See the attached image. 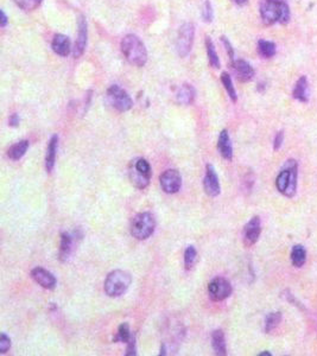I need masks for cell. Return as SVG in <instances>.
Here are the masks:
<instances>
[{"instance_id":"obj_38","label":"cell","mask_w":317,"mask_h":356,"mask_svg":"<svg viewBox=\"0 0 317 356\" xmlns=\"http://www.w3.org/2000/svg\"><path fill=\"white\" fill-rule=\"evenodd\" d=\"M6 24H7V17H6V14H5V12H4V11H0V27H6Z\"/></svg>"},{"instance_id":"obj_40","label":"cell","mask_w":317,"mask_h":356,"mask_svg":"<svg viewBox=\"0 0 317 356\" xmlns=\"http://www.w3.org/2000/svg\"><path fill=\"white\" fill-rule=\"evenodd\" d=\"M272 354H271L270 352H264V353H260L259 356H271Z\"/></svg>"},{"instance_id":"obj_25","label":"cell","mask_w":317,"mask_h":356,"mask_svg":"<svg viewBox=\"0 0 317 356\" xmlns=\"http://www.w3.org/2000/svg\"><path fill=\"white\" fill-rule=\"evenodd\" d=\"M206 48H207V54H208V59H209V63L213 68H220V59H219V55H217L216 50H215L214 47V43L211 41L209 37L206 38Z\"/></svg>"},{"instance_id":"obj_6","label":"cell","mask_w":317,"mask_h":356,"mask_svg":"<svg viewBox=\"0 0 317 356\" xmlns=\"http://www.w3.org/2000/svg\"><path fill=\"white\" fill-rule=\"evenodd\" d=\"M131 183L138 189H145L151 179V166L149 162L144 158L135 159L130 165L129 169Z\"/></svg>"},{"instance_id":"obj_11","label":"cell","mask_w":317,"mask_h":356,"mask_svg":"<svg viewBox=\"0 0 317 356\" xmlns=\"http://www.w3.org/2000/svg\"><path fill=\"white\" fill-rule=\"evenodd\" d=\"M260 233H262V222L259 216H253L243 229V244L247 247L253 246L258 241Z\"/></svg>"},{"instance_id":"obj_5","label":"cell","mask_w":317,"mask_h":356,"mask_svg":"<svg viewBox=\"0 0 317 356\" xmlns=\"http://www.w3.org/2000/svg\"><path fill=\"white\" fill-rule=\"evenodd\" d=\"M156 228L155 216L151 213H139L131 221V234L137 240H146L154 234Z\"/></svg>"},{"instance_id":"obj_21","label":"cell","mask_w":317,"mask_h":356,"mask_svg":"<svg viewBox=\"0 0 317 356\" xmlns=\"http://www.w3.org/2000/svg\"><path fill=\"white\" fill-rule=\"evenodd\" d=\"M211 346L216 355H226L227 354V347H226L225 334L222 330H215L211 334Z\"/></svg>"},{"instance_id":"obj_8","label":"cell","mask_w":317,"mask_h":356,"mask_svg":"<svg viewBox=\"0 0 317 356\" xmlns=\"http://www.w3.org/2000/svg\"><path fill=\"white\" fill-rule=\"evenodd\" d=\"M195 37V27L191 23H185L178 30V35L176 39V50L178 56L185 57L190 53L194 43Z\"/></svg>"},{"instance_id":"obj_4","label":"cell","mask_w":317,"mask_h":356,"mask_svg":"<svg viewBox=\"0 0 317 356\" xmlns=\"http://www.w3.org/2000/svg\"><path fill=\"white\" fill-rule=\"evenodd\" d=\"M131 283L132 277L129 272L123 270H115L107 275L104 289L106 295L109 297H120L127 291Z\"/></svg>"},{"instance_id":"obj_29","label":"cell","mask_w":317,"mask_h":356,"mask_svg":"<svg viewBox=\"0 0 317 356\" xmlns=\"http://www.w3.org/2000/svg\"><path fill=\"white\" fill-rule=\"evenodd\" d=\"M197 260V250L194 246H188L185 252V265L186 270L192 269Z\"/></svg>"},{"instance_id":"obj_33","label":"cell","mask_w":317,"mask_h":356,"mask_svg":"<svg viewBox=\"0 0 317 356\" xmlns=\"http://www.w3.org/2000/svg\"><path fill=\"white\" fill-rule=\"evenodd\" d=\"M10 348H11L10 337H8L5 332H2L1 336H0V353H1V354H5Z\"/></svg>"},{"instance_id":"obj_22","label":"cell","mask_w":317,"mask_h":356,"mask_svg":"<svg viewBox=\"0 0 317 356\" xmlns=\"http://www.w3.org/2000/svg\"><path fill=\"white\" fill-rule=\"evenodd\" d=\"M29 140H21L17 142V144L12 145L7 151L8 158L12 159V161H19L26 153L27 149H29Z\"/></svg>"},{"instance_id":"obj_31","label":"cell","mask_w":317,"mask_h":356,"mask_svg":"<svg viewBox=\"0 0 317 356\" xmlns=\"http://www.w3.org/2000/svg\"><path fill=\"white\" fill-rule=\"evenodd\" d=\"M15 2L22 8V10L33 11L35 8H37L39 6L42 0H15Z\"/></svg>"},{"instance_id":"obj_34","label":"cell","mask_w":317,"mask_h":356,"mask_svg":"<svg viewBox=\"0 0 317 356\" xmlns=\"http://www.w3.org/2000/svg\"><path fill=\"white\" fill-rule=\"evenodd\" d=\"M137 355V348H135V337L132 335L131 340L127 342L126 356H134Z\"/></svg>"},{"instance_id":"obj_13","label":"cell","mask_w":317,"mask_h":356,"mask_svg":"<svg viewBox=\"0 0 317 356\" xmlns=\"http://www.w3.org/2000/svg\"><path fill=\"white\" fill-rule=\"evenodd\" d=\"M31 278L38 285L47 290H53L56 286V278L52 272L42 267H36L31 271Z\"/></svg>"},{"instance_id":"obj_1","label":"cell","mask_w":317,"mask_h":356,"mask_svg":"<svg viewBox=\"0 0 317 356\" xmlns=\"http://www.w3.org/2000/svg\"><path fill=\"white\" fill-rule=\"evenodd\" d=\"M260 14L267 25H272L276 22L287 24L290 21V8L284 0H263Z\"/></svg>"},{"instance_id":"obj_17","label":"cell","mask_w":317,"mask_h":356,"mask_svg":"<svg viewBox=\"0 0 317 356\" xmlns=\"http://www.w3.org/2000/svg\"><path fill=\"white\" fill-rule=\"evenodd\" d=\"M52 48L55 54H57V55L62 57H67L70 54V50H72V48H70V39L67 36L58 33V35L53 37Z\"/></svg>"},{"instance_id":"obj_27","label":"cell","mask_w":317,"mask_h":356,"mask_svg":"<svg viewBox=\"0 0 317 356\" xmlns=\"http://www.w3.org/2000/svg\"><path fill=\"white\" fill-rule=\"evenodd\" d=\"M282 322V312H271L268 313L265 320V332H271L276 329Z\"/></svg>"},{"instance_id":"obj_26","label":"cell","mask_w":317,"mask_h":356,"mask_svg":"<svg viewBox=\"0 0 317 356\" xmlns=\"http://www.w3.org/2000/svg\"><path fill=\"white\" fill-rule=\"evenodd\" d=\"M258 53L264 58H270V57L276 55V44L272 42L260 39L258 42Z\"/></svg>"},{"instance_id":"obj_24","label":"cell","mask_w":317,"mask_h":356,"mask_svg":"<svg viewBox=\"0 0 317 356\" xmlns=\"http://www.w3.org/2000/svg\"><path fill=\"white\" fill-rule=\"evenodd\" d=\"M308 80L305 76H302L301 79L297 81V83L295 85V89H293V98L301 102H307L308 101Z\"/></svg>"},{"instance_id":"obj_18","label":"cell","mask_w":317,"mask_h":356,"mask_svg":"<svg viewBox=\"0 0 317 356\" xmlns=\"http://www.w3.org/2000/svg\"><path fill=\"white\" fill-rule=\"evenodd\" d=\"M57 149H58V137L55 135L52 137V139H50L49 145H48L47 157H45V169H47L48 172H52L53 170V166H55Z\"/></svg>"},{"instance_id":"obj_2","label":"cell","mask_w":317,"mask_h":356,"mask_svg":"<svg viewBox=\"0 0 317 356\" xmlns=\"http://www.w3.org/2000/svg\"><path fill=\"white\" fill-rule=\"evenodd\" d=\"M297 177L298 164L295 159H289L276 178L277 190L287 197H293L297 192Z\"/></svg>"},{"instance_id":"obj_35","label":"cell","mask_w":317,"mask_h":356,"mask_svg":"<svg viewBox=\"0 0 317 356\" xmlns=\"http://www.w3.org/2000/svg\"><path fill=\"white\" fill-rule=\"evenodd\" d=\"M283 141H284V132H283V131H279V132L276 135V137H274V140H273L274 151H278L280 147H282Z\"/></svg>"},{"instance_id":"obj_28","label":"cell","mask_w":317,"mask_h":356,"mask_svg":"<svg viewBox=\"0 0 317 356\" xmlns=\"http://www.w3.org/2000/svg\"><path fill=\"white\" fill-rule=\"evenodd\" d=\"M221 82H222L223 87H225L226 92L228 93L229 98L232 99V101L236 102L237 99H238V95H237V92H236V88H234L233 81H232L231 76H229L227 73H222L221 74Z\"/></svg>"},{"instance_id":"obj_9","label":"cell","mask_w":317,"mask_h":356,"mask_svg":"<svg viewBox=\"0 0 317 356\" xmlns=\"http://www.w3.org/2000/svg\"><path fill=\"white\" fill-rule=\"evenodd\" d=\"M208 295L214 301H225L232 295V285L222 277L214 278L208 285Z\"/></svg>"},{"instance_id":"obj_16","label":"cell","mask_w":317,"mask_h":356,"mask_svg":"<svg viewBox=\"0 0 317 356\" xmlns=\"http://www.w3.org/2000/svg\"><path fill=\"white\" fill-rule=\"evenodd\" d=\"M233 69L236 71L237 78L241 82L250 81L254 76V69L251 67L250 63H247L243 59H238V61L233 62Z\"/></svg>"},{"instance_id":"obj_37","label":"cell","mask_w":317,"mask_h":356,"mask_svg":"<svg viewBox=\"0 0 317 356\" xmlns=\"http://www.w3.org/2000/svg\"><path fill=\"white\" fill-rule=\"evenodd\" d=\"M19 122H21V119H19V116L17 115V114H12L10 118V126L12 127H17L19 125Z\"/></svg>"},{"instance_id":"obj_32","label":"cell","mask_w":317,"mask_h":356,"mask_svg":"<svg viewBox=\"0 0 317 356\" xmlns=\"http://www.w3.org/2000/svg\"><path fill=\"white\" fill-rule=\"evenodd\" d=\"M202 18L206 23H211L214 18L213 7H211V1H209V0H207V1H205V4H203Z\"/></svg>"},{"instance_id":"obj_15","label":"cell","mask_w":317,"mask_h":356,"mask_svg":"<svg viewBox=\"0 0 317 356\" xmlns=\"http://www.w3.org/2000/svg\"><path fill=\"white\" fill-rule=\"evenodd\" d=\"M217 149H219L220 155H221L226 161H232L233 158V146H232L231 137L226 130L221 131L217 140Z\"/></svg>"},{"instance_id":"obj_7","label":"cell","mask_w":317,"mask_h":356,"mask_svg":"<svg viewBox=\"0 0 317 356\" xmlns=\"http://www.w3.org/2000/svg\"><path fill=\"white\" fill-rule=\"evenodd\" d=\"M107 99L108 102L112 105L113 108L119 110V112H127L133 106V101L131 96L127 94L126 90L119 85L114 84L111 85L107 90Z\"/></svg>"},{"instance_id":"obj_39","label":"cell","mask_w":317,"mask_h":356,"mask_svg":"<svg viewBox=\"0 0 317 356\" xmlns=\"http://www.w3.org/2000/svg\"><path fill=\"white\" fill-rule=\"evenodd\" d=\"M247 1H248V0H234V2H236V4H238V5H240V6H243V5H246V4H247Z\"/></svg>"},{"instance_id":"obj_30","label":"cell","mask_w":317,"mask_h":356,"mask_svg":"<svg viewBox=\"0 0 317 356\" xmlns=\"http://www.w3.org/2000/svg\"><path fill=\"white\" fill-rule=\"evenodd\" d=\"M131 337H132V334H131V331H130V326L127 323H123L120 327H119L117 336H115L114 341L127 343V342L131 340Z\"/></svg>"},{"instance_id":"obj_14","label":"cell","mask_w":317,"mask_h":356,"mask_svg":"<svg viewBox=\"0 0 317 356\" xmlns=\"http://www.w3.org/2000/svg\"><path fill=\"white\" fill-rule=\"evenodd\" d=\"M87 35H88V30H87V21L83 16H80L79 18V35L78 39L75 42L74 48V57L79 58L83 55L84 49L87 45Z\"/></svg>"},{"instance_id":"obj_36","label":"cell","mask_w":317,"mask_h":356,"mask_svg":"<svg viewBox=\"0 0 317 356\" xmlns=\"http://www.w3.org/2000/svg\"><path fill=\"white\" fill-rule=\"evenodd\" d=\"M221 41H222V43H223V45H225L226 51H227V54H228L229 58H231L232 61H233V59H234V50H233V48H232L231 42H229L228 39L226 38V37H221Z\"/></svg>"},{"instance_id":"obj_3","label":"cell","mask_w":317,"mask_h":356,"mask_svg":"<svg viewBox=\"0 0 317 356\" xmlns=\"http://www.w3.org/2000/svg\"><path fill=\"white\" fill-rule=\"evenodd\" d=\"M121 51L130 63L137 67H143L148 62V50L139 37L135 35H126L121 41Z\"/></svg>"},{"instance_id":"obj_19","label":"cell","mask_w":317,"mask_h":356,"mask_svg":"<svg viewBox=\"0 0 317 356\" xmlns=\"http://www.w3.org/2000/svg\"><path fill=\"white\" fill-rule=\"evenodd\" d=\"M195 96H196V92H195V88L192 87L191 84H182L178 89L176 94L177 102L181 105H191L194 102Z\"/></svg>"},{"instance_id":"obj_10","label":"cell","mask_w":317,"mask_h":356,"mask_svg":"<svg viewBox=\"0 0 317 356\" xmlns=\"http://www.w3.org/2000/svg\"><path fill=\"white\" fill-rule=\"evenodd\" d=\"M160 187L166 193H176L182 187V177L181 173L175 169H169L160 175Z\"/></svg>"},{"instance_id":"obj_20","label":"cell","mask_w":317,"mask_h":356,"mask_svg":"<svg viewBox=\"0 0 317 356\" xmlns=\"http://www.w3.org/2000/svg\"><path fill=\"white\" fill-rule=\"evenodd\" d=\"M73 250V238L69 233H62L61 244H59L58 258L61 261H67Z\"/></svg>"},{"instance_id":"obj_12","label":"cell","mask_w":317,"mask_h":356,"mask_svg":"<svg viewBox=\"0 0 317 356\" xmlns=\"http://www.w3.org/2000/svg\"><path fill=\"white\" fill-rule=\"evenodd\" d=\"M203 187H205V192L211 197H216L221 192V187H220L219 177L216 175L214 166L211 164H208L206 167V176L205 181H203Z\"/></svg>"},{"instance_id":"obj_23","label":"cell","mask_w":317,"mask_h":356,"mask_svg":"<svg viewBox=\"0 0 317 356\" xmlns=\"http://www.w3.org/2000/svg\"><path fill=\"white\" fill-rule=\"evenodd\" d=\"M307 260V250L302 245H296L291 250V263L297 269H301Z\"/></svg>"}]
</instances>
